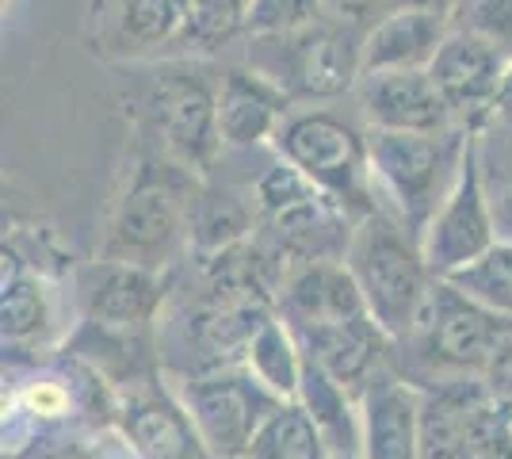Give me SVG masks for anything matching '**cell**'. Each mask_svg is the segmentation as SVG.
<instances>
[{"instance_id":"6da1fadb","label":"cell","mask_w":512,"mask_h":459,"mask_svg":"<svg viewBox=\"0 0 512 459\" xmlns=\"http://www.w3.org/2000/svg\"><path fill=\"white\" fill-rule=\"evenodd\" d=\"M344 264L356 276L371 318L394 341L409 337L421 322L428 291L436 284L421 238L398 215H386L383 207H375L356 222Z\"/></svg>"},{"instance_id":"7a4b0ae2","label":"cell","mask_w":512,"mask_h":459,"mask_svg":"<svg viewBox=\"0 0 512 459\" xmlns=\"http://www.w3.org/2000/svg\"><path fill=\"white\" fill-rule=\"evenodd\" d=\"M509 337L512 318L463 295L448 280H436L417 329L394 345H406L413 352L402 375L417 387H428L459 375H486L490 360Z\"/></svg>"},{"instance_id":"3957f363","label":"cell","mask_w":512,"mask_h":459,"mask_svg":"<svg viewBox=\"0 0 512 459\" xmlns=\"http://www.w3.org/2000/svg\"><path fill=\"white\" fill-rule=\"evenodd\" d=\"M467 142L470 131H371V173L417 238L455 188Z\"/></svg>"},{"instance_id":"277c9868","label":"cell","mask_w":512,"mask_h":459,"mask_svg":"<svg viewBox=\"0 0 512 459\" xmlns=\"http://www.w3.org/2000/svg\"><path fill=\"white\" fill-rule=\"evenodd\" d=\"M279 157L299 165L302 173L318 184L325 196L344 203L356 219L375 211L371 203V134L348 123L337 111H299L287 115L272 138Z\"/></svg>"},{"instance_id":"5b68a950","label":"cell","mask_w":512,"mask_h":459,"mask_svg":"<svg viewBox=\"0 0 512 459\" xmlns=\"http://www.w3.org/2000/svg\"><path fill=\"white\" fill-rule=\"evenodd\" d=\"M188 169L165 165L157 173L153 165L138 169V180L119 199L111 226H107L104 257L146 268H165L176 261L180 245H188V219H192L195 192L188 188Z\"/></svg>"},{"instance_id":"8992f818","label":"cell","mask_w":512,"mask_h":459,"mask_svg":"<svg viewBox=\"0 0 512 459\" xmlns=\"http://www.w3.org/2000/svg\"><path fill=\"white\" fill-rule=\"evenodd\" d=\"M352 27V23H348ZM341 23H318L279 35V39H249L256 50V69L272 77L291 100H333L360 85V46L352 31Z\"/></svg>"},{"instance_id":"52a82bcc","label":"cell","mask_w":512,"mask_h":459,"mask_svg":"<svg viewBox=\"0 0 512 459\" xmlns=\"http://www.w3.org/2000/svg\"><path fill=\"white\" fill-rule=\"evenodd\" d=\"M176 391L192 414L199 437L214 459H245L264 421L283 406L245 364H226L199 375H180Z\"/></svg>"},{"instance_id":"ba28073f","label":"cell","mask_w":512,"mask_h":459,"mask_svg":"<svg viewBox=\"0 0 512 459\" xmlns=\"http://www.w3.org/2000/svg\"><path fill=\"white\" fill-rule=\"evenodd\" d=\"M115 433L138 459H214L176 383L150 372L115 391Z\"/></svg>"},{"instance_id":"9c48e42d","label":"cell","mask_w":512,"mask_h":459,"mask_svg":"<svg viewBox=\"0 0 512 459\" xmlns=\"http://www.w3.org/2000/svg\"><path fill=\"white\" fill-rule=\"evenodd\" d=\"M142 111L172 165H180L188 173H211L214 157L222 153L218 92H211L199 77L176 73L146 92Z\"/></svg>"},{"instance_id":"30bf717a","label":"cell","mask_w":512,"mask_h":459,"mask_svg":"<svg viewBox=\"0 0 512 459\" xmlns=\"http://www.w3.org/2000/svg\"><path fill=\"white\" fill-rule=\"evenodd\" d=\"M493 241H497L493 211L490 199H486V184H482V169H478V142L470 134L459 180L448 192V199L440 203V211L421 230V249H425L432 276L448 280L451 272H459L463 264L478 261Z\"/></svg>"},{"instance_id":"8fae6325","label":"cell","mask_w":512,"mask_h":459,"mask_svg":"<svg viewBox=\"0 0 512 459\" xmlns=\"http://www.w3.org/2000/svg\"><path fill=\"white\" fill-rule=\"evenodd\" d=\"M77 299L88 322L142 329L150 326L165 303V280L157 268H146V264L100 257L77 272Z\"/></svg>"},{"instance_id":"7c38bea8","label":"cell","mask_w":512,"mask_h":459,"mask_svg":"<svg viewBox=\"0 0 512 459\" xmlns=\"http://www.w3.org/2000/svg\"><path fill=\"white\" fill-rule=\"evenodd\" d=\"M428 73H432V81L440 88V96L448 100L451 115L459 123H478V119H486L501 104L509 62L493 46H486L482 39H474L470 31L451 23V35L436 50Z\"/></svg>"},{"instance_id":"4fadbf2b","label":"cell","mask_w":512,"mask_h":459,"mask_svg":"<svg viewBox=\"0 0 512 459\" xmlns=\"http://www.w3.org/2000/svg\"><path fill=\"white\" fill-rule=\"evenodd\" d=\"M360 108L371 131H451L455 115L428 69H386L360 77Z\"/></svg>"},{"instance_id":"5bb4252c","label":"cell","mask_w":512,"mask_h":459,"mask_svg":"<svg viewBox=\"0 0 512 459\" xmlns=\"http://www.w3.org/2000/svg\"><path fill=\"white\" fill-rule=\"evenodd\" d=\"M363 459H425L421 387L386 364L360 391Z\"/></svg>"},{"instance_id":"9a60e30c","label":"cell","mask_w":512,"mask_h":459,"mask_svg":"<svg viewBox=\"0 0 512 459\" xmlns=\"http://www.w3.org/2000/svg\"><path fill=\"white\" fill-rule=\"evenodd\" d=\"M291 333L299 337L302 356L333 375L356 398L371 383V375L386 368V352L394 345V337L371 314H356V318H341L314 329H291Z\"/></svg>"},{"instance_id":"2e32d148","label":"cell","mask_w":512,"mask_h":459,"mask_svg":"<svg viewBox=\"0 0 512 459\" xmlns=\"http://www.w3.org/2000/svg\"><path fill=\"white\" fill-rule=\"evenodd\" d=\"M448 35H451V12L413 8V4L386 8L383 16L363 31L360 66L363 73L428 69Z\"/></svg>"},{"instance_id":"e0dca14e","label":"cell","mask_w":512,"mask_h":459,"mask_svg":"<svg viewBox=\"0 0 512 459\" xmlns=\"http://www.w3.org/2000/svg\"><path fill=\"white\" fill-rule=\"evenodd\" d=\"M276 314L291 329H314L371 314L360 295L356 276L348 272L344 261H310L299 264L283 276L276 295Z\"/></svg>"},{"instance_id":"ac0fdd59","label":"cell","mask_w":512,"mask_h":459,"mask_svg":"<svg viewBox=\"0 0 512 459\" xmlns=\"http://www.w3.org/2000/svg\"><path fill=\"white\" fill-rule=\"evenodd\" d=\"M291 96L264 77L260 69H230L218 85V131L222 146L249 150L260 142H272L283 119L291 115Z\"/></svg>"},{"instance_id":"d6986e66","label":"cell","mask_w":512,"mask_h":459,"mask_svg":"<svg viewBox=\"0 0 512 459\" xmlns=\"http://www.w3.org/2000/svg\"><path fill=\"white\" fill-rule=\"evenodd\" d=\"M188 0H115L100 16L104 50L119 58H153L180 46Z\"/></svg>"},{"instance_id":"ffe728a7","label":"cell","mask_w":512,"mask_h":459,"mask_svg":"<svg viewBox=\"0 0 512 459\" xmlns=\"http://www.w3.org/2000/svg\"><path fill=\"white\" fill-rule=\"evenodd\" d=\"M490 398L482 375H459L421 387V444L425 459H459L474 410Z\"/></svg>"},{"instance_id":"44dd1931","label":"cell","mask_w":512,"mask_h":459,"mask_svg":"<svg viewBox=\"0 0 512 459\" xmlns=\"http://www.w3.org/2000/svg\"><path fill=\"white\" fill-rule=\"evenodd\" d=\"M302 410L318 425L325 452L341 459H363V425H360V398L341 387L329 372H321L318 364L306 360L299 387Z\"/></svg>"},{"instance_id":"7402d4cb","label":"cell","mask_w":512,"mask_h":459,"mask_svg":"<svg viewBox=\"0 0 512 459\" xmlns=\"http://www.w3.org/2000/svg\"><path fill=\"white\" fill-rule=\"evenodd\" d=\"M253 211L245 199H237L234 192H222V188H203L192 199V219H188V249L195 257H214L230 245L249 241L253 230Z\"/></svg>"},{"instance_id":"603a6c76","label":"cell","mask_w":512,"mask_h":459,"mask_svg":"<svg viewBox=\"0 0 512 459\" xmlns=\"http://www.w3.org/2000/svg\"><path fill=\"white\" fill-rule=\"evenodd\" d=\"M241 364H245L264 387H272L283 402H295V398H299L306 356H302L299 337L291 333V326H287L279 314H272L264 326L256 329Z\"/></svg>"},{"instance_id":"cb8c5ba5","label":"cell","mask_w":512,"mask_h":459,"mask_svg":"<svg viewBox=\"0 0 512 459\" xmlns=\"http://www.w3.org/2000/svg\"><path fill=\"white\" fill-rule=\"evenodd\" d=\"M325 440L299 402H283L264 421L245 459H325Z\"/></svg>"},{"instance_id":"d4e9b609","label":"cell","mask_w":512,"mask_h":459,"mask_svg":"<svg viewBox=\"0 0 512 459\" xmlns=\"http://www.w3.org/2000/svg\"><path fill=\"white\" fill-rule=\"evenodd\" d=\"M0 326L8 341H35L50 326V291L39 276L23 272L20 261L12 272L4 268V295H0Z\"/></svg>"},{"instance_id":"484cf974","label":"cell","mask_w":512,"mask_h":459,"mask_svg":"<svg viewBox=\"0 0 512 459\" xmlns=\"http://www.w3.org/2000/svg\"><path fill=\"white\" fill-rule=\"evenodd\" d=\"M448 284H455L463 295L478 299V303L497 310V314L512 318V241L497 238L478 261L451 272Z\"/></svg>"},{"instance_id":"4316f807","label":"cell","mask_w":512,"mask_h":459,"mask_svg":"<svg viewBox=\"0 0 512 459\" xmlns=\"http://www.w3.org/2000/svg\"><path fill=\"white\" fill-rule=\"evenodd\" d=\"M245 16H249V0H188V23L176 50L211 54L237 35H245Z\"/></svg>"},{"instance_id":"83f0119b","label":"cell","mask_w":512,"mask_h":459,"mask_svg":"<svg viewBox=\"0 0 512 459\" xmlns=\"http://www.w3.org/2000/svg\"><path fill=\"white\" fill-rule=\"evenodd\" d=\"M314 196H321V188L302 173L299 165H291L287 157L272 161L253 184V203L260 207L264 219H276V215H283V211H291V207H299V203Z\"/></svg>"},{"instance_id":"f1b7e54d","label":"cell","mask_w":512,"mask_h":459,"mask_svg":"<svg viewBox=\"0 0 512 459\" xmlns=\"http://www.w3.org/2000/svg\"><path fill=\"white\" fill-rule=\"evenodd\" d=\"M459 459H512V402L490 394L474 410Z\"/></svg>"},{"instance_id":"f546056e","label":"cell","mask_w":512,"mask_h":459,"mask_svg":"<svg viewBox=\"0 0 512 459\" xmlns=\"http://www.w3.org/2000/svg\"><path fill=\"white\" fill-rule=\"evenodd\" d=\"M451 23L493 46L512 66V0H455Z\"/></svg>"},{"instance_id":"4dcf8cb0","label":"cell","mask_w":512,"mask_h":459,"mask_svg":"<svg viewBox=\"0 0 512 459\" xmlns=\"http://www.w3.org/2000/svg\"><path fill=\"white\" fill-rule=\"evenodd\" d=\"M329 16L321 8V0H249V16H245V35L249 39H279L302 31L310 23Z\"/></svg>"},{"instance_id":"1f68e13d","label":"cell","mask_w":512,"mask_h":459,"mask_svg":"<svg viewBox=\"0 0 512 459\" xmlns=\"http://www.w3.org/2000/svg\"><path fill=\"white\" fill-rule=\"evenodd\" d=\"M20 459H104V444H85V440H39L31 452Z\"/></svg>"},{"instance_id":"d6a6232c","label":"cell","mask_w":512,"mask_h":459,"mask_svg":"<svg viewBox=\"0 0 512 459\" xmlns=\"http://www.w3.org/2000/svg\"><path fill=\"white\" fill-rule=\"evenodd\" d=\"M486 387H490L493 398H501V402H512V337L497 349V356L490 360V368H486Z\"/></svg>"},{"instance_id":"836d02e7","label":"cell","mask_w":512,"mask_h":459,"mask_svg":"<svg viewBox=\"0 0 512 459\" xmlns=\"http://www.w3.org/2000/svg\"><path fill=\"white\" fill-rule=\"evenodd\" d=\"M379 4H383V0H321V8H325L333 20H344V23H363Z\"/></svg>"},{"instance_id":"e575fe53","label":"cell","mask_w":512,"mask_h":459,"mask_svg":"<svg viewBox=\"0 0 512 459\" xmlns=\"http://www.w3.org/2000/svg\"><path fill=\"white\" fill-rule=\"evenodd\" d=\"M402 4H413V8H440V12H451L455 0H390V8H402Z\"/></svg>"},{"instance_id":"d590c367","label":"cell","mask_w":512,"mask_h":459,"mask_svg":"<svg viewBox=\"0 0 512 459\" xmlns=\"http://www.w3.org/2000/svg\"><path fill=\"white\" fill-rule=\"evenodd\" d=\"M497 108H512V66L509 73H505V88H501V104Z\"/></svg>"},{"instance_id":"8d00e7d4","label":"cell","mask_w":512,"mask_h":459,"mask_svg":"<svg viewBox=\"0 0 512 459\" xmlns=\"http://www.w3.org/2000/svg\"><path fill=\"white\" fill-rule=\"evenodd\" d=\"M325 459H341V456H325Z\"/></svg>"}]
</instances>
